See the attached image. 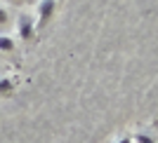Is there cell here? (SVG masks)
<instances>
[{"label":"cell","mask_w":158,"mask_h":143,"mask_svg":"<svg viewBox=\"0 0 158 143\" xmlns=\"http://www.w3.org/2000/svg\"><path fill=\"white\" fill-rule=\"evenodd\" d=\"M0 49H2V52H12V49H14L12 38H7V35H0Z\"/></svg>","instance_id":"3"},{"label":"cell","mask_w":158,"mask_h":143,"mask_svg":"<svg viewBox=\"0 0 158 143\" xmlns=\"http://www.w3.org/2000/svg\"><path fill=\"white\" fill-rule=\"evenodd\" d=\"M52 10H54V0H43L40 2V24H45L52 17Z\"/></svg>","instance_id":"2"},{"label":"cell","mask_w":158,"mask_h":143,"mask_svg":"<svg viewBox=\"0 0 158 143\" xmlns=\"http://www.w3.org/2000/svg\"><path fill=\"white\" fill-rule=\"evenodd\" d=\"M120 143H132V141H130V138H123V141H120Z\"/></svg>","instance_id":"7"},{"label":"cell","mask_w":158,"mask_h":143,"mask_svg":"<svg viewBox=\"0 0 158 143\" xmlns=\"http://www.w3.org/2000/svg\"><path fill=\"white\" fill-rule=\"evenodd\" d=\"M7 19H10V17H7V12L0 7V26H2V24H7Z\"/></svg>","instance_id":"6"},{"label":"cell","mask_w":158,"mask_h":143,"mask_svg":"<svg viewBox=\"0 0 158 143\" xmlns=\"http://www.w3.org/2000/svg\"><path fill=\"white\" fill-rule=\"evenodd\" d=\"M19 33H21V38H24V40L33 38V24H31V19H28L26 14H21V17H19Z\"/></svg>","instance_id":"1"},{"label":"cell","mask_w":158,"mask_h":143,"mask_svg":"<svg viewBox=\"0 0 158 143\" xmlns=\"http://www.w3.org/2000/svg\"><path fill=\"white\" fill-rule=\"evenodd\" d=\"M12 2H19V0H12Z\"/></svg>","instance_id":"8"},{"label":"cell","mask_w":158,"mask_h":143,"mask_svg":"<svg viewBox=\"0 0 158 143\" xmlns=\"http://www.w3.org/2000/svg\"><path fill=\"white\" fill-rule=\"evenodd\" d=\"M137 143H153V138L146 136V134H139V136H137Z\"/></svg>","instance_id":"4"},{"label":"cell","mask_w":158,"mask_h":143,"mask_svg":"<svg viewBox=\"0 0 158 143\" xmlns=\"http://www.w3.org/2000/svg\"><path fill=\"white\" fill-rule=\"evenodd\" d=\"M0 91L10 94V91H12V85H10V82H0Z\"/></svg>","instance_id":"5"}]
</instances>
